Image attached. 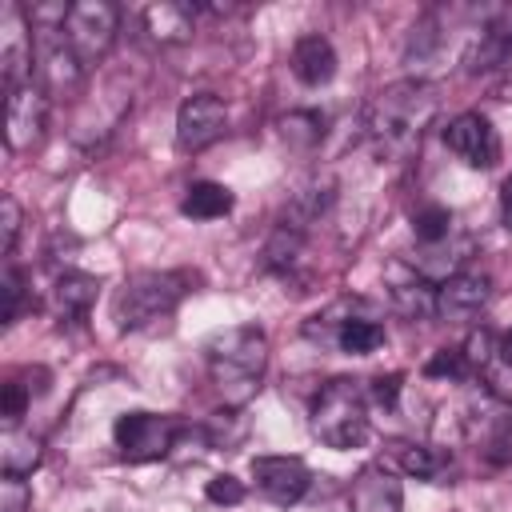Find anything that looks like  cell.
Returning a JSON list of instances; mask_svg holds the SVG:
<instances>
[{
  "label": "cell",
  "mask_w": 512,
  "mask_h": 512,
  "mask_svg": "<svg viewBox=\"0 0 512 512\" xmlns=\"http://www.w3.org/2000/svg\"><path fill=\"white\" fill-rule=\"evenodd\" d=\"M440 112V88L412 76L376 92L368 108V140L384 160H408L420 152L424 132Z\"/></svg>",
  "instance_id": "obj_1"
},
{
  "label": "cell",
  "mask_w": 512,
  "mask_h": 512,
  "mask_svg": "<svg viewBox=\"0 0 512 512\" xmlns=\"http://www.w3.org/2000/svg\"><path fill=\"white\" fill-rule=\"evenodd\" d=\"M204 360L220 400L228 408H244L260 392V380L268 368V336L256 324L224 328L204 344Z\"/></svg>",
  "instance_id": "obj_2"
},
{
  "label": "cell",
  "mask_w": 512,
  "mask_h": 512,
  "mask_svg": "<svg viewBox=\"0 0 512 512\" xmlns=\"http://www.w3.org/2000/svg\"><path fill=\"white\" fill-rule=\"evenodd\" d=\"M312 436L336 452L360 448L368 440V392L360 388V380L336 376L320 388L316 404H312Z\"/></svg>",
  "instance_id": "obj_3"
},
{
  "label": "cell",
  "mask_w": 512,
  "mask_h": 512,
  "mask_svg": "<svg viewBox=\"0 0 512 512\" xmlns=\"http://www.w3.org/2000/svg\"><path fill=\"white\" fill-rule=\"evenodd\" d=\"M188 292V272H136L120 284L112 312L120 328H148L168 316Z\"/></svg>",
  "instance_id": "obj_4"
},
{
  "label": "cell",
  "mask_w": 512,
  "mask_h": 512,
  "mask_svg": "<svg viewBox=\"0 0 512 512\" xmlns=\"http://www.w3.org/2000/svg\"><path fill=\"white\" fill-rule=\"evenodd\" d=\"M116 28H120V12L116 4L108 0H80V4H68V16L60 24L68 48L76 52V60L84 68H92L96 60L108 56L112 40H116Z\"/></svg>",
  "instance_id": "obj_5"
},
{
  "label": "cell",
  "mask_w": 512,
  "mask_h": 512,
  "mask_svg": "<svg viewBox=\"0 0 512 512\" xmlns=\"http://www.w3.org/2000/svg\"><path fill=\"white\" fill-rule=\"evenodd\" d=\"M188 428L176 420V416H160V412H124L112 428V440L120 448V456L128 464H148V460H160L176 448V440L184 436Z\"/></svg>",
  "instance_id": "obj_6"
},
{
  "label": "cell",
  "mask_w": 512,
  "mask_h": 512,
  "mask_svg": "<svg viewBox=\"0 0 512 512\" xmlns=\"http://www.w3.org/2000/svg\"><path fill=\"white\" fill-rule=\"evenodd\" d=\"M48 124V92L36 80H24L20 88L4 92V140L8 152H28Z\"/></svg>",
  "instance_id": "obj_7"
},
{
  "label": "cell",
  "mask_w": 512,
  "mask_h": 512,
  "mask_svg": "<svg viewBox=\"0 0 512 512\" xmlns=\"http://www.w3.org/2000/svg\"><path fill=\"white\" fill-rule=\"evenodd\" d=\"M252 480L256 492L280 508L300 504L312 488V472L300 456H252Z\"/></svg>",
  "instance_id": "obj_8"
},
{
  "label": "cell",
  "mask_w": 512,
  "mask_h": 512,
  "mask_svg": "<svg viewBox=\"0 0 512 512\" xmlns=\"http://www.w3.org/2000/svg\"><path fill=\"white\" fill-rule=\"evenodd\" d=\"M224 128H228V108L212 92L188 96L176 112V144L184 152H204L208 144H216L224 136Z\"/></svg>",
  "instance_id": "obj_9"
},
{
  "label": "cell",
  "mask_w": 512,
  "mask_h": 512,
  "mask_svg": "<svg viewBox=\"0 0 512 512\" xmlns=\"http://www.w3.org/2000/svg\"><path fill=\"white\" fill-rule=\"evenodd\" d=\"M444 144H448V152H456L468 168H492V164L500 160V136H496L492 120L480 116V112H460V116H452L448 128H444Z\"/></svg>",
  "instance_id": "obj_10"
},
{
  "label": "cell",
  "mask_w": 512,
  "mask_h": 512,
  "mask_svg": "<svg viewBox=\"0 0 512 512\" xmlns=\"http://www.w3.org/2000/svg\"><path fill=\"white\" fill-rule=\"evenodd\" d=\"M384 288H388V300L400 316L408 320H428L436 316V284L416 268V264H404V260H388L384 268Z\"/></svg>",
  "instance_id": "obj_11"
},
{
  "label": "cell",
  "mask_w": 512,
  "mask_h": 512,
  "mask_svg": "<svg viewBox=\"0 0 512 512\" xmlns=\"http://www.w3.org/2000/svg\"><path fill=\"white\" fill-rule=\"evenodd\" d=\"M468 436L480 456H488L492 464H508L512 460V404L496 396L480 400V408L468 416Z\"/></svg>",
  "instance_id": "obj_12"
},
{
  "label": "cell",
  "mask_w": 512,
  "mask_h": 512,
  "mask_svg": "<svg viewBox=\"0 0 512 512\" xmlns=\"http://www.w3.org/2000/svg\"><path fill=\"white\" fill-rule=\"evenodd\" d=\"M492 296V280L488 272H472V268H460L456 276H448L444 284H436V316L440 320H472L480 316V308L488 304Z\"/></svg>",
  "instance_id": "obj_13"
},
{
  "label": "cell",
  "mask_w": 512,
  "mask_h": 512,
  "mask_svg": "<svg viewBox=\"0 0 512 512\" xmlns=\"http://www.w3.org/2000/svg\"><path fill=\"white\" fill-rule=\"evenodd\" d=\"M348 508H352V512H400V508H404V484L396 480L392 468H384V464H364V468L352 476Z\"/></svg>",
  "instance_id": "obj_14"
},
{
  "label": "cell",
  "mask_w": 512,
  "mask_h": 512,
  "mask_svg": "<svg viewBox=\"0 0 512 512\" xmlns=\"http://www.w3.org/2000/svg\"><path fill=\"white\" fill-rule=\"evenodd\" d=\"M392 460L400 464V472L416 476V480H432V484H448V476L456 472L452 452L436 448V444H416V440H392L388 444Z\"/></svg>",
  "instance_id": "obj_15"
},
{
  "label": "cell",
  "mask_w": 512,
  "mask_h": 512,
  "mask_svg": "<svg viewBox=\"0 0 512 512\" xmlns=\"http://www.w3.org/2000/svg\"><path fill=\"white\" fill-rule=\"evenodd\" d=\"M100 296V280L88 276V272H60L52 280V292H48V308L60 316V320H84L92 312Z\"/></svg>",
  "instance_id": "obj_16"
},
{
  "label": "cell",
  "mask_w": 512,
  "mask_h": 512,
  "mask_svg": "<svg viewBox=\"0 0 512 512\" xmlns=\"http://www.w3.org/2000/svg\"><path fill=\"white\" fill-rule=\"evenodd\" d=\"M292 72H296V80L308 84V88L328 84V80L336 76V48L328 44V36H320V32L300 36V40L292 44Z\"/></svg>",
  "instance_id": "obj_17"
},
{
  "label": "cell",
  "mask_w": 512,
  "mask_h": 512,
  "mask_svg": "<svg viewBox=\"0 0 512 512\" xmlns=\"http://www.w3.org/2000/svg\"><path fill=\"white\" fill-rule=\"evenodd\" d=\"M144 28L156 44H184L196 28V8L184 0H160L144 8Z\"/></svg>",
  "instance_id": "obj_18"
},
{
  "label": "cell",
  "mask_w": 512,
  "mask_h": 512,
  "mask_svg": "<svg viewBox=\"0 0 512 512\" xmlns=\"http://www.w3.org/2000/svg\"><path fill=\"white\" fill-rule=\"evenodd\" d=\"M40 460H44L40 436H32L20 424H4V432H0V468H4V476H16V480L32 476L40 468Z\"/></svg>",
  "instance_id": "obj_19"
},
{
  "label": "cell",
  "mask_w": 512,
  "mask_h": 512,
  "mask_svg": "<svg viewBox=\"0 0 512 512\" xmlns=\"http://www.w3.org/2000/svg\"><path fill=\"white\" fill-rule=\"evenodd\" d=\"M232 192L224 188V184H216V180H196V184H188L184 188V200H180V212L188 216V220H220V216H228L232 212Z\"/></svg>",
  "instance_id": "obj_20"
},
{
  "label": "cell",
  "mask_w": 512,
  "mask_h": 512,
  "mask_svg": "<svg viewBox=\"0 0 512 512\" xmlns=\"http://www.w3.org/2000/svg\"><path fill=\"white\" fill-rule=\"evenodd\" d=\"M412 232L424 248H436L452 236V212L444 204H424V208L412 212Z\"/></svg>",
  "instance_id": "obj_21"
},
{
  "label": "cell",
  "mask_w": 512,
  "mask_h": 512,
  "mask_svg": "<svg viewBox=\"0 0 512 512\" xmlns=\"http://www.w3.org/2000/svg\"><path fill=\"white\" fill-rule=\"evenodd\" d=\"M0 296H4V324H16L24 304H28V284H24V272L8 260L4 264V276H0Z\"/></svg>",
  "instance_id": "obj_22"
},
{
  "label": "cell",
  "mask_w": 512,
  "mask_h": 512,
  "mask_svg": "<svg viewBox=\"0 0 512 512\" xmlns=\"http://www.w3.org/2000/svg\"><path fill=\"white\" fill-rule=\"evenodd\" d=\"M280 132H284V140H292V144H316V140L324 136V116H320V112H288V116L280 120Z\"/></svg>",
  "instance_id": "obj_23"
},
{
  "label": "cell",
  "mask_w": 512,
  "mask_h": 512,
  "mask_svg": "<svg viewBox=\"0 0 512 512\" xmlns=\"http://www.w3.org/2000/svg\"><path fill=\"white\" fill-rule=\"evenodd\" d=\"M472 368H468V360H464V352L460 348H440V352H432V360L424 364V376H432V380H464Z\"/></svg>",
  "instance_id": "obj_24"
},
{
  "label": "cell",
  "mask_w": 512,
  "mask_h": 512,
  "mask_svg": "<svg viewBox=\"0 0 512 512\" xmlns=\"http://www.w3.org/2000/svg\"><path fill=\"white\" fill-rule=\"evenodd\" d=\"M28 400H32L28 384H20L16 376H8V380H4V392H0V412H4V424H20V416H24Z\"/></svg>",
  "instance_id": "obj_25"
},
{
  "label": "cell",
  "mask_w": 512,
  "mask_h": 512,
  "mask_svg": "<svg viewBox=\"0 0 512 512\" xmlns=\"http://www.w3.org/2000/svg\"><path fill=\"white\" fill-rule=\"evenodd\" d=\"M204 496H208L212 504H224V508H228V504H240V500H244V484H240L232 472H220V476L208 480Z\"/></svg>",
  "instance_id": "obj_26"
},
{
  "label": "cell",
  "mask_w": 512,
  "mask_h": 512,
  "mask_svg": "<svg viewBox=\"0 0 512 512\" xmlns=\"http://www.w3.org/2000/svg\"><path fill=\"white\" fill-rule=\"evenodd\" d=\"M460 352H464L468 368H484V364L492 360V352H496V348H492V332H488V328H476V332L464 340V348H460Z\"/></svg>",
  "instance_id": "obj_27"
},
{
  "label": "cell",
  "mask_w": 512,
  "mask_h": 512,
  "mask_svg": "<svg viewBox=\"0 0 512 512\" xmlns=\"http://www.w3.org/2000/svg\"><path fill=\"white\" fill-rule=\"evenodd\" d=\"M0 232H4V256H12L16 236H20V204L12 196L0 200Z\"/></svg>",
  "instance_id": "obj_28"
},
{
  "label": "cell",
  "mask_w": 512,
  "mask_h": 512,
  "mask_svg": "<svg viewBox=\"0 0 512 512\" xmlns=\"http://www.w3.org/2000/svg\"><path fill=\"white\" fill-rule=\"evenodd\" d=\"M400 388H404V376H400V372L376 376V380H372V400H376V404H384V408H396Z\"/></svg>",
  "instance_id": "obj_29"
},
{
  "label": "cell",
  "mask_w": 512,
  "mask_h": 512,
  "mask_svg": "<svg viewBox=\"0 0 512 512\" xmlns=\"http://www.w3.org/2000/svg\"><path fill=\"white\" fill-rule=\"evenodd\" d=\"M492 88H496V96L500 100H512V52L500 60V68L492 72Z\"/></svg>",
  "instance_id": "obj_30"
},
{
  "label": "cell",
  "mask_w": 512,
  "mask_h": 512,
  "mask_svg": "<svg viewBox=\"0 0 512 512\" xmlns=\"http://www.w3.org/2000/svg\"><path fill=\"white\" fill-rule=\"evenodd\" d=\"M500 224L512 232V176H508L504 188H500Z\"/></svg>",
  "instance_id": "obj_31"
},
{
  "label": "cell",
  "mask_w": 512,
  "mask_h": 512,
  "mask_svg": "<svg viewBox=\"0 0 512 512\" xmlns=\"http://www.w3.org/2000/svg\"><path fill=\"white\" fill-rule=\"evenodd\" d=\"M496 352H500V360H504V364L512 368V328H508V332H504V336L496 340Z\"/></svg>",
  "instance_id": "obj_32"
}]
</instances>
